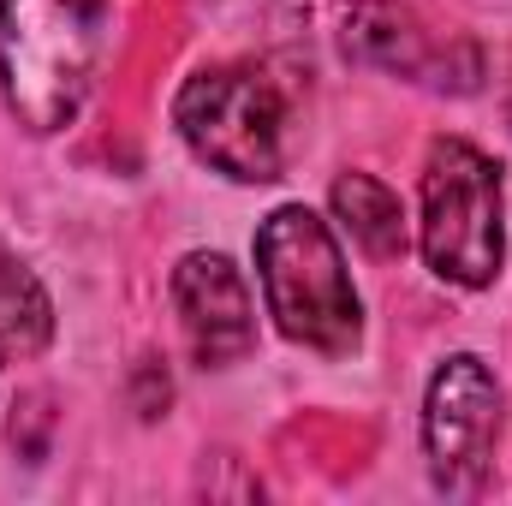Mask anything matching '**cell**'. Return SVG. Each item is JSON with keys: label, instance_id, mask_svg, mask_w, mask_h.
I'll list each match as a JSON object with an SVG mask.
<instances>
[{"label": "cell", "instance_id": "obj_1", "mask_svg": "<svg viewBox=\"0 0 512 506\" xmlns=\"http://www.w3.org/2000/svg\"><path fill=\"white\" fill-rule=\"evenodd\" d=\"M102 48V0H0V90L30 131L78 120Z\"/></svg>", "mask_w": 512, "mask_h": 506}, {"label": "cell", "instance_id": "obj_2", "mask_svg": "<svg viewBox=\"0 0 512 506\" xmlns=\"http://www.w3.org/2000/svg\"><path fill=\"white\" fill-rule=\"evenodd\" d=\"M256 274L268 292V316L280 322L286 340L328 352V358L358 346L364 310H358L346 256H340L322 215H310L304 203L274 209L256 227Z\"/></svg>", "mask_w": 512, "mask_h": 506}, {"label": "cell", "instance_id": "obj_3", "mask_svg": "<svg viewBox=\"0 0 512 506\" xmlns=\"http://www.w3.org/2000/svg\"><path fill=\"white\" fill-rule=\"evenodd\" d=\"M423 256L453 286H489L501 274V167L465 137H441L423 167Z\"/></svg>", "mask_w": 512, "mask_h": 506}, {"label": "cell", "instance_id": "obj_4", "mask_svg": "<svg viewBox=\"0 0 512 506\" xmlns=\"http://www.w3.org/2000/svg\"><path fill=\"white\" fill-rule=\"evenodd\" d=\"M173 126L197 161H209L239 185H268L286 167V143H280L286 114L262 72H245V66L197 72L173 102Z\"/></svg>", "mask_w": 512, "mask_h": 506}, {"label": "cell", "instance_id": "obj_5", "mask_svg": "<svg viewBox=\"0 0 512 506\" xmlns=\"http://www.w3.org/2000/svg\"><path fill=\"white\" fill-rule=\"evenodd\" d=\"M495 435H501V387L489 376V364L471 352L447 358L429 381V399H423V447H429L435 483L447 495L477 489L489 471Z\"/></svg>", "mask_w": 512, "mask_h": 506}, {"label": "cell", "instance_id": "obj_6", "mask_svg": "<svg viewBox=\"0 0 512 506\" xmlns=\"http://www.w3.org/2000/svg\"><path fill=\"white\" fill-rule=\"evenodd\" d=\"M173 304H179V328L185 346L203 370H221L233 358H245L256 346V310L245 274L215 251H191L173 268Z\"/></svg>", "mask_w": 512, "mask_h": 506}, {"label": "cell", "instance_id": "obj_7", "mask_svg": "<svg viewBox=\"0 0 512 506\" xmlns=\"http://www.w3.org/2000/svg\"><path fill=\"white\" fill-rule=\"evenodd\" d=\"M471 42H453L441 48L423 18L411 6H358L346 18V54H358L364 66H382V72H399V78H417V84H435V90H465L453 78V54H465Z\"/></svg>", "mask_w": 512, "mask_h": 506}, {"label": "cell", "instance_id": "obj_8", "mask_svg": "<svg viewBox=\"0 0 512 506\" xmlns=\"http://www.w3.org/2000/svg\"><path fill=\"white\" fill-rule=\"evenodd\" d=\"M334 215H340V227L376 256V262H393V256H405V245H411L399 197L387 191L382 179H370V173H340L334 179Z\"/></svg>", "mask_w": 512, "mask_h": 506}, {"label": "cell", "instance_id": "obj_9", "mask_svg": "<svg viewBox=\"0 0 512 506\" xmlns=\"http://www.w3.org/2000/svg\"><path fill=\"white\" fill-rule=\"evenodd\" d=\"M54 334V304L42 292V280L30 268H18L12 256L0 251V358H36Z\"/></svg>", "mask_w": 512, "mask_h": 506}]
</instances>
